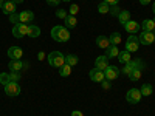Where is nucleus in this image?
I'll use <instances>...</instances> for the list:
<instances>
[{"mask_svg": "<svg viewBox=\"0 0 155 116\" xmlns=\"http://www.w3.org/2000/svg\"><path fill=\"white\" fill-rule=\"evenodd\" d=\"M8 56H9V59H22L23 51H22V48H19V47H11V48L8 50Z\"/></svg>", "mask_w": 155, "mask_h": 116, "instance_id": "obj_13", "label": "nucleus"}, {"mask_svg": "<svg viewBox=\"0 0 155 116\" xmlns=\"http://www.w3.org/2000/svg\"><path fill=\"white\" fill-rule=\"evenodd\" d=\"M109 11H110V5H109V3L102 2V3L98 5V12H99V14H107Z\"/></svg>", "mask_w": 155, "mask_h": 116, "instance_id": "obj_27", "label": "nucleus"}, {"mask_svg": "<svg viewBox=\"0 0 155 116\" xmlns=\"http://www.w3.org/2000/svg\"><path fill=\"white\" fill-rule=\"evenodd\" d=\"M47 3H48L50 6H58V5L61 3V0H47Z\"/></svg>", "mask_w": 155, "mask_h": 116, "instance_id": "obj_36", "label": "nucleus"}, {"mask_svg": "<svg viewBox=\"0 0 155 116\" xmlns=\"http://www.w3.org/2000/svg\"><path fill=\"white\" fill-rule=\"evenodd\" d=\"M107 67H109V57H107L106 54L96 57V60H95V68H98V70H101V71H104Z\"/></svg>", "mask_w": 155, "mask_h": 116, "instance_id": "obj_10", "label": "nucleus"}, {"mask_svg": "<svg viewBox=\"0 0 155 116\" xmlns=\"http://www.w3.org/2000/svg\"><path fill=\"white\" fill-rule=\"evenodd\" d=\"M48 63L54 68H61L64 63H65V56H64L61 51H53V53L48 54Z\"/></svg>", "mask_w": 155, "mask_h": 116, "instance_id": "obj_2", "label": "nucleus"}, {"mask_svg": "<svg viewBox=\"0 0 155 116\" xmlns=\"http://www.w3.org/2000/svg\"><path fill=\"white\" fill-rule=\"evenodd\" d=\"M76 23H78V20H76L74 16H67L65 17V28H74Z\"/></svg>", "mask_w": 155, "mask_h": 116, "instance_id": "obj_25", "label": "nucleus"}, {"mask_svg": "<svg viewBox=\"0 0 155 116\" xmlns=\"http://www.w3.org/2000/svg\"><path fill=\"white\" fill-rule=\"evenodd\" d=\"M78 11H79V6H78V5H71L70 9H68L70 16H76V14H78Z\"/></svg>", "mask_w": 155, "mask_h": 116, "instance_id": "obj_35", "label": "nucleus"}, {"mask_svg": "<svg viewBox=\"0 0 155 116\" xmlns=\"http://www.w3.org/2000/svg\"><path fill=\"white\" fill-rule=\"evenodd\" d=\"M12 2H14V3H22L23 0H12Z\"/></svg>", "mask_w": 155, "mask_h": 116, "instance_id": "obj_42", "label": "nucleus"}, {"mask_svg": "<svg viewBox=\"0 0 155 116\" xmlns=\"http://www.w3.org/2000/svg\"><path fill=\"white\" fill-rule=\"evenodd\" d=\"M78 56H74V54H68V56H65V63L67 65H70V67H73V65H76L78 63Z\"/></svg>", "mask_w": 155, "mask_h": 116, "instance_id": "obj_28", "label": "nucleus"}, {"mask_svg": "<svg viewBox=\"0 0 155 116\" xmlns=\"http://www.w3.org/2000/svg\"><path fill=\"white\" fill-rule=\"evenodd\" d=\"M2 9H3L5 14H8V16H9V14H12V12H16V3L12 2V0H5Z\"/></svg>", "mask_w": 155, "mask_h": 116, "instance_id": "obj_14", "label": "nucleus"}, {"mask_svg": "<svg viewBox=\"0 0 155 116\" xmlns=\"http://www.w3.org/2000/svg\"><path fill=\"white\" fill-rule=\"evenodd\" d=\"M11 79H9V74L8 73H2V74H0V84H8Z\"/></svg>", "mask_w": 155, "mask_h": 116, "instance_id": "obj_31", "label": "nucleus"}, {"mask_svg": "<svg viewBox=\"0 0 155 116\" xmlns=\"http://www.w3.org/2000/svg\"><path fill=\"white\" fill-rule=\"evenodd\" d=\"M61 71H59V74L62 76V77H67V76H70L71 74V67L70 65H67V63H64V65L59 68Z\"/></svg>", "mask_w": 155, "mask_h": 116, "instance_id": "obj_26", "label": "nucleus"}, {"mask_svg": "<svg viewBox=\"0 0 155 116\" xmlns=\"http://www.w3.org/2000/svg\"><path fill=\"white\" fill-rule=\"evenodd\" d=\"M102 2H106V3H109V5L112 6V5H118L120 0H102Z\"/></svg>", "mask_w": 155, "mask_h": 116, "instance_id": "obj_38", "label": "nucleus"}, {"mask_svg": "<svg viewBox=\"0 0 155 116\" xmlns=\"http://www.w3.org/2000/svg\"><path fill=\"white\" fill-rule=\"evenodd\" d=\"M118 54H120V50H118V47H115V45H110V47L107 48V53H106V56H107L109 59L118 57Z\"/></svg>", "mask_w": 155, "mask_h": 116, "instance_id": "obj_20", "label": "nucleus"}, {"mask_svg": "<svg viewBox=\"0 0 155 116\" xmlns=\"http://www.w3.org/2000/svg\"><path fill=\"white\" fill-rule=\"evenodd\" d=\"M28 36L30 37H39L41 36V28L36 25H28Z\"/></svg>", "mask_w": 155, "mask_h": 116, "instance_id": "obj_21", "label": "nucleus"}, {"mask_svg": "<svg viewBox=\"0 0 155 116\" xmlns=\"http://www.w3.org/2000/svg\"><path fill=\"white\" fill-rule=\"evenodd\" d=\"M141 98H143V95H141V92L138 88H130L126 95V99H127L129 104H138L141 101Z\"/></svg>", "mask_w": 155, "mask_h": 116, "instance_id": "obj_5", "label": "nucleus"}, {"mask_svg": "<svg viewBox=\"0 0 155 116\" xmlns=\"http://www.w3.org/2000/svg\"><path fill=\"white\" fill-rule=\"evenodd\" d=\"M71 116H84V114H82V111H79V110H74V111H71Z\"/></svg>", "mask_w": 155, "mask_h": 116, "instance_id": "obj_39", "label": "nucleus"}, {"mask_svg": "<svg viewBox=\"0 0 155 116\" xmlns=\"http://www.w3.org/2000/svg\"><path fill=\"white\" fill-rule=\"evenodd\" d=\"M96 45L102 50H107L110 47V40H109V37H104V36H99L96 37Z\"/></svg>", "mask_w": 155, "mask_h": 116, "instance_id": "obj_17", "label": "nucleus"}, {"mask_svg": "<svg viewBox=\"0 0 155 116\" xmlns=\"http://www.w3.org/2000/svg\"><path fill=\"white\" fill-rule=\"evenodd\" d=\"M120 73H121V70H120L118 67H115V65H109V67L104 70V76H106V79H107V81H113V79H116V77L120 76Z\"/></svg>", "mask_w": 155, "mask_h": 116, "instance_id": "obj_8", "label": "nucleus"}, {"mask_svg": "<svg viewBox=\"0 0 155 116\" xmlns=\"http://www.w3.org/2000/svg\"><path fill=\"white\" fill-rule=\"evenodd\" d=\"M141 74H143V73H141V68H134L130 73H129V79H130V81H138L141 77Z\"/></svg>", "mask_w": 155, "mask_h": 116, "instance_id": "obj_24", "label": "nucleus"}, {"mask_svg": "<svg viewBox=\"0 0 155 116\" xmlns=\"http://www.w3.org/2000/svg\"><path fill=\"white\" fill-rule=\"evenodd\" d=\"M8 67L11 71H20L23 68V62L20 59H11L9 63H8Z\"/></svg>", "mask_w": 155, "mask_h": 116, "instance_id": "obj_16", "label": "nucleus"}, {"mask_svg": "<svg viewBox=\"0 0 155 116\" xmlns=\"http://www.w3.org/2000/svg\"><path fill=\"white\" fill-rule=\"evenodd\" d=\"M130 59H132V57H130V53H129L127 50L121 51V53L118 54V60H120V62H123V63H127Z\"/></svg>", "mask_w": 155, "mask_h": 116, "instance_id": "obj_23", "label": "nucleus"}, {"mask_svg": "<svg viewBox=\"0 0 155 116\" xmlns=\"http://www.w3.org/2000/svg\"><path fill=\"white\" fill-rule=\"evenodd\" d=\"M102 88H104V90H109V88H110V81H107V79L102 81Z\"/></svg>", "mask_w": 155, "mask_h": 116, "instance_id": "obj_37", "label": "nucleus"}, {"mask_svg": "<svg viewBox=\"0 0 155 116\" xmlns=\"http://www.w3.org/2000/svg\"><path fill=\"white\" fill-rule=\"evenodd\" d=\"M61 2H71V0H61Z\"/></svg>", "mask_w": 155, "mask_h": 116, "instance_id": "obj_44", "label": "nucleus"}, {"mask_svg": "<svg viewBox=\"0 0 155 116\" xmlns=\"http://www.w3.org/2000/svg\"><path fill=\"white\" fill-rule=\"evenodd\" d=\"M140 3H141V5H149L150 0H140Z\"/></svg>", "mask_w": 155, "mask_h": 116, "instance_id": "obj_41", "label": "nucleus"}, {"mask_svg": "<svg viewBox=\"0 0 155 116\" xmlns=\"http://www.w3.org/2000/svg\"><path fill=\"white\" fill-rule=\"evenodd\" d=\"M140 44H143V45H150L155 42V39H153V33L152 31H143L140 34Z\"/></svg>", "mask_w": 155, "mask_h": 116, "instance_id": "obj_9", "label": "nucleus"}, {"mask_svg": "<svg viewBox=\"0 0 155 116\" xmlns=\"http://www.w3.org/2000/svg\"><path fill=\"white\" fill-rule=\"evenodd\" d=\"M90 79H92L93 82H102V81L106 79L104 71H101V70H98V68L90 70Z\"/></svg>", "mask_w": 155, "mask_h": 116, "instance_id": "obj_12", "label": "nucleus"}, {"mask_svg": "<svg viewBox=\"0 0 155 116\" xmlns=\"http://www.w3.org/2000/svg\"><path fill=\"white\" fill-rule=\"evenodd\" d=\"M109 40H110V45L118 47V45L121 44V34H120V33H113V34H110Z\"/></svg>", "mask_w": 155, "mask_h": 116, "instance_id": "obj_22", "label": "nucleus"}, {"mask_svg": "<svg viewBox=\"0 0 155 116\" xmlns=\"http://www.w3.org/2000/svg\"><path fill=\"white\" fill-rule=\"evenodd\" d=\"M120 12H121V8H120L118 5H112V6H110V11H109V14H110V16H113V17L116 16V17H118V16H120Z\"/></svg>", "mask_w": 155, "mask_h": 116, "instance_id": "obj_30", "label": "nucleus"}, {"mask_svg": "<svg viewBox=\"0 0 155 116\" xmlns=\"http://www.w3.org/2000/svg\"><path fill=\"white\" fill-rule=\"evenodd\" d=\"M3 88H5V93H6L8 96H11V98L19 96V93H20V87H19V84L14 82V81H9L8 84H5Z\"/></svg>", "mask_w": 155, "mask_h": 116, "instance_id": "obj_4", "label": "nucleus"}, {"mask_svg": "<svg viewBox=\"0 0 155 116\" xmlns=\"http://www.w3.org/2000/svg\"><path fill=\"white\" fill-rule=\"evenodd\" d=\"M9 22H12V23H19V14L17 12H12V14H9Z\"/></svg>", "mask_w": 155, "mask_h": 116, "instance_id": "obj_34", "label": "nucleus"}, {"mask_svg": "<svg viewBox=\"0 0 155 116\" xmlns=\"http://www.w3.org/2000/svg\"><path fill=\"white\" fill-rule=\"evenodd\" d=\"M33 19H34V14L31 11H22V12H19V23L28 25L30 22H33Z\"/></svg>", "mask_w": 155, "mask_h": 116, "instance_id": "obj_11", "label": "nucleus"}, {"mask_svg": "<svg viewBox=\"0 0 155 116\" xmlns=\"http://www.w3.org/2000/svg\"><path fill=\"white\" fill-rule=\"evenodd\" d=\"M9 79L14 81V82H17V81L20 79V73H19V71H11V73H9Z\"/></svg>", "mask_w": 155, "mask_h": 116, "instance_id": "obj_32", "label": "nucleus"}, {"mask_svg": "<svg viewBox=\"0 0 155 116\" xmlns=\"http://www.w3.org/2000/svg\"><path fill=\"white\" fill-rule=\"evenodd\" d=\"M37 57H39V60H44V57H45V53H44V51H41V53L37 54Z\"/></svg>", "mask_w": 155, "mask_h": 116, "instance_id": "obj_40", "label": "nucleus"}, {"mask_svg": "<svg viewBox=\"0 0 155 116\" xmlns=\"http://www.w3.org/2000/svg\"><path fill=\"white\" fill-rule=\"evenodd\" d=\"M144 67H146V65H144V63L141 62L140 59H135V60H134V59H130V60H129V62L126 63V67L121 70V73H123V74H126V76H129V73H130L134 68H141V70H143Z\"/></svg>", "mask_w": 155, "mask_h": 116, "instance_id": "obj_3", "label": "nucleus"}, {"mask_svg": "<svg viewBox=\"0 0 155 116\" xmlns=\"http://www.w3.org/2000/svg\"><path fill=\"white\" fill-rule=\"evenodd\" d=\"M2 6H3V0H0V9H2Z\"/></svg>", "mask_w": 155, "mask_h": 116, "instance_id": "obj_43", "label": "nucleus"}, {"mask_svg": "<svg viewBox=\"0 0 155 116\" xmlns=\"http://www.w3.org/2000/svg\"><path fill=\"white\" fill-rule=\"evenodd\" d=\"M138 48H140L138 37H137L135 34L129 36V37H127V42H126V50L129 51V53H135V51H138Z\"/></svg>", "mask_w": 155, "mask_h": 116, "instance_id": "obj_6", "label": "nucleus"}, {"mask_svg": "<svg viewBox=\"0 0 155 116\" xmlns=\"http://www.w3.org/2000/svg\"><path fill=\"white\" fill-rule=\"evenodd\" d=\"M141 28H143V31H155V20H150V19H146L143 22V25H141Z\"/></svg>", "mask_w": 155, "mask_h": 116, "instance_id": "obj_19", "label": "nucleus"}, {"mask_svg": "<svg viewBox=\"0 0 155 116\" xmlns=\"http://www.w3.org/2000/svg\"><path fill=\"white\" fill-rule=\"evenodd\" d=\"M28 34V25L25 23H16L14 27H12V36L17 37V39H22L23 36Z\"/></svg>", "mask_w": 155, "mask_h": 116, "instance_id": "obj_7", "label": "nucleus"}, {"mask_svg": "<svg viewBox=\"0 0 155 116\" xmlns=\"http://www.w3.org/2000/svg\"><path fill=\"white\" fill-rule=\"evenodd\" d=\"M118 20H120V23L124 27V25H126L129 20H130V12H129L127 9H121L120 16H118Z\"/></svg>", "mask_w": 155, "mask_h": 116, "instance_id": "obj_18", "label": "nucleus"}, {"mask_svg": "<svg viewBox=\"0 0 155 116\" xmlns=\"http://www.w3.org/2000/svg\"><path fill=\"white\" fill-rule=\"evenodd\" d=\"M124 30H126L127 33H130V34H135V33H138V31H140V25H138V22L129 20V22L124 25Z\"/></svg>", "mask_w": 155, "mask_h": 116, "instance_id": "obj_15", "label": "nucleus"}, {"mask_svg": "<svg viewBox=\"0 0 155 116\" xmlns=\"http://www.w3.org/2000/svg\"><path fill=\"white\" fill-rule=\"evenodd\" d=\"M140 92H141V95H143V96H150L152 95V87L149 84H144L143 87H141Z\"/></svg>", "mask_w": 155, "mask_h": 116, "instance_id": "obj_29", "label": "nucleus"}, {"mask_svg": "<svg viewBox=\"0 0 155 116\" xmlns=\"http://www.w3.org/2000/svg\"><path fill=\"white\" fill-rule=\"evenodd\" d=\"M153 14H155V2H153Z\"/></svg>", "mask_w": 155, "mask_h": 116, "instance_id": "obj_45", "label": "nucleus"}, {"mask_svg": "<svg viewBox=\"0 0 155 116\" xmlns=\"http://www.w3.org/2000/svg\"><path fill=\"white\" fill-rule=\"evenodd\" d=\"M153 39H155V31H153Z\"/></svg>", "mask_w": 155, "mask_h": 116, "instance_id": "obj_46", "label": "nucleus"}, {"mask_svg": "<svg viewBox=\"0 0 155 116\" xmlns=\"http://www.w3.org/2000/svg\"><path fill=\"white\" fill-rule=\"evenodd\" d=\"M56 16H58L59 19H64V20H65V17L68 16V12H67L65 9H58V11H56Z\"/></svg>", "mask_w": 155, "mask_h": 116, "instance_id": "obj_33", "label": "nucleus"}, {"mask_svg": "<svg viewBox=\"0 0 155 116\" xmlns=\"http://www.w3.org/2000/svg\"><path fill=\"white\" fill-rule=\"evenodd\" d=\"M51 37H53L56 42H67L70 39V33L65 27L56 25V27H53V30H51Z\"/></svg>", "mask_w": 155, "mask_h": 116, "instance_id": "obj_1", "label": "nucleus"}]
</instances>
